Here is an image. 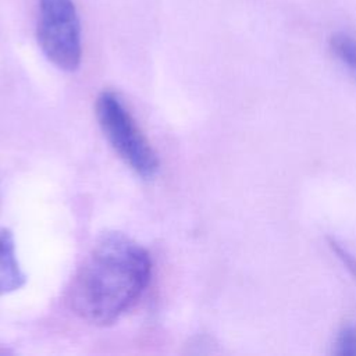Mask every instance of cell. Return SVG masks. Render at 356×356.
Masks as SVG:
<instances>
[{
    "mask_svg": "<svg viewBox=\"0 0 356 356\" xmlns=\"http://www.w3.org/2000/svg\"><path fill=\"white\" fill-rule=\"evenodd\" d=\"M330 246L335 252V254L341 259V261L346 266V268L356 277V259L335 239H330Z\"/></svg>",
    "mask_w": 356,
    "mask_h": 356,
    "instance_id": "7",
    "label": "cell"
},
{
    "mask_svg": "<svg viewBox=\"0 0 356 356\" xmlns=\"http://www.w3.org/2000/svg\"><path fill=\"white\" fill-rule=\"evenodd\" d=\"M36 39L46 58L63 71L78 70L82 58L81 22L74 0H39Z\"/></svg>",
    "mask_w": 356,
    "mask_h": 356,
    "instance_id": "3",
    "label": "cell"
},
{
    "mask_svg": "<svg viewBox=\"0 0 356 356\" xmlns=\"http://www.w3.org/2000/svg\"><path fill=\"white\" fill-rule=\"evenodd\" d=\"M96 117L117 156L136 175L152 179L160 167L159 157L117 93L104 90L97 96Z\"/></svg>",
    "mask_w": 356,
    "mask_h": 356,
    "instance_id": "2",
    "label": "cell"
},
{
    "mask_svg": "<svg viewBox=\"0 0 356 356\" xmlns=\"http://www.w3.org/2000/svg\"><path fill=\"white\" fill-rule=\"evenodd\" d=\"M26 277L19 266L13 232L0 225V296L19 289Z\"/></svg>",
    "mask_w": 356,
    "mask_h": 356,
    "instance_id": "4",
    "label": "cell"
},
{
    "mask_svg": "<svg viewBox=\"0 0 356 356\" xmlns=\"http://www.w3.org/2000/svg\"><path fill=\"white\" fill-rule=\"evenodd\" d=\"M152 273L147 250L121 232L97 239L68 289V303L82 320L108 325L145 292Z\"/></svg>",
    "mask_w": 356,
    "mask_h": 356,
    "instance_id": "1",
    "label": "cell"
},
{
    "mask_svg": "<svg viewBox=\"0 0 356 356\" xmlns=\"http://www.w3.org/2000/svg\"><path fill=\"white\" fill-rule=\"evenodd\" d=\"M330 47L343 64L356 70V38L348 33H335L330 39Z\"/></svg>",
    "mask_w": 356,
    "mask_h": 356,
    "instance_id": "5",
    "label": "cell"
},
{
    "mask_svg": "<svg viewBox=\"0 0 356 356\" xmlns=\"http://www.w3.org/2000/svg\"><path fill=\"white\" fill-rule=\"evenodd\" d=\"M335 355L356 356V327L345 325L335 339Z\"/></svg>",
    "mask_w": 356,
    "mask_h": 356,
    "instance_id": "6",
    "label": "cell"
}]
</instances>
